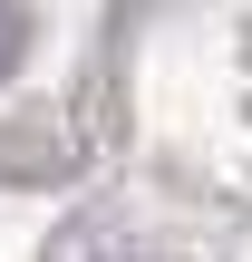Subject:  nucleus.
Instances as JSON below:
<instances>
[{"mask_svg":"<svg viewBox=\"0 0 252 262\" xmlns=\"http://www.w3.org/2000/svg\"><path fill=\"white\" fill-rule=\"evenodd\" d=\"M10 68H19V10L0 0V78H10Z\"/></svg>","mask_w":252,"mask_h":262,"instance_id":"obj_1","label":"nucleus"}]
</instances>
